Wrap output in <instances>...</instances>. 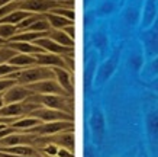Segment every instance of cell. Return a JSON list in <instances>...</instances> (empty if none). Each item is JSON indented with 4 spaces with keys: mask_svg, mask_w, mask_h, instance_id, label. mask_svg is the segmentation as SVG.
<instances>
[{
    "mask_svg": "<svg viewBox=\"0 0 158 157\" xmlns=\"http://www.w3.org/2000/svg\"><path fill=\"white\" fill-rule=\"evenodd\" d=\"M116 9V0H102L96 7L97 16H109Z\"/></svg>",
    "mask_w": 158,
    "mask_h": 157,
    "instance_id": "cb8c5ba5",
    "label": "cell"
},
{
    "mask_svg": "<svg viewBox=\"0 0 158 157\" xmlns=\"http://www.w3.org/2000/svg\"><path fill=\"white\" fill-rule=\"evenodd\" d=\"M74 129H68V131H62V133L52 135V141L51 143L57 144L58 147L68 148V150H74Z\"/></svg>",
    "mask_w": 158,
    "mask_h": 157,
    "instance_id": "2e32d148",
    "label": "cell"
},
{
    "mask_svg": "<svg viewBox=\"0 0 158 157\" xmlns=\"http://www.w3.org/2000/svg\"><path fill=\"white\" fill-rule=\"evenodd\" d=\"M9 64L18 67V68H28V67L36 66V60L31 54H20V52H18L16 55H13L9 60Z\"/></svg>",
    "mask_w": 158,
    "mask_h": 157,
    "instance_id": "d6986e66",
    "label": "cell"
},
{
    "mask_svg": "<svg viewBox=\"0 0 158 157\" xmlns=\"http://www.w3.org/2000/svg\"><path fill=\"white\" fill-rule=\"evenodd\" d=\"M147 74H148L149 77L158 76V57L149 60V63L147 64Z\"/></svg>",
    "mask_w": 158,
    "mask_h": 157,
    "instance_id": "f546056e",
    "label": "cell"
},
{
    "mask_svg": "<svg viewBox=\"0 0 158 157\" xmlns=\"http://www.w3.org/2000/svg\"><path fill=\"white\" fill-rule=\"evenodd\" d=\"M39 124H42V122L38 121L36 118L29 116V115H25V116H20V118H18L16 121H13V122L10 124V127H12L13 129H18V131L26 133V131H29V129L38 127Z\"/></svg>",
    "mask_w": 158,
    "mask_h": 157,
    "instance_id": "9a60e30c",
    "label": "cell"
},
{
    "mask_svg": "<svg viewBox=\"0 0 158 157\" xmlns=\"http://www.w3.org/2000/svg\"><path fill=\"white\" fill-rule=\"evenodd\" d=\"M52 2H60L61 3V2H70V0H52Z\"/></svg>",
    "mask_w": 158,
    "mask_h": 157,
    "instance_id": "8d00e7d4",
    "label": "cell"
},
{
    "mask_svg": "<svg viewBox=\"0 0 158 157\" xmlns=\"http://www.w3.org/2000/svg\"><path fill=\"white\" fill-rule=\"evenodd\" d=\"M139 41L142 44L145 58L151 60V58L158 57V16L149 28L141 31Z\"/></svg>",
    "mask_w": 158,
    "mask_h": 157,
    "instance_id": "3957f363",
    "label": "cell"
},
{
    "mask_svg": "<svg viewBox=\"0 0 158 157\" xmlns=\"http://www.w3.org/2000/svg\"><path fill=\"white\" fill-rule=\"evenodd\" d=\"M0 153L5 154H12V156H39L38 151L32 146L23 144V146H15V147L0 148Z\"/></svg>",
    "mask_w": 158,
    "mask_h": 157,
    "instance_id": "ffe728a7",
    "label": "cell"
},
{
    "mask_svg": "<svg viewBox=\"0 0 158 157\" xmlns=\"http://www.w3.org/2000/svg\"><path fill=\"white\" fill-rule=\"evenodd\" d=\"M103 124H105V121H103V115L102 114H94L93 119H91V125H93V129L96 131L97 134H102L103 131Z\"/></svg>",
    "mask_w": 158,
    "mask_h": 157,
    "instance_id": "f1b7e54d",
    "label": "cell"
},
{
    "mask_svg": "<svg viewBox=\"0 0 158 157\" xmlns=\"http://www.w3.org/2000/svg\"><path fill=\"white\" fill-rule=\"evenodd\" d=\"M57 157H74V153L68 148H62L60 147L58 148V153H57Z\"/></svg>",
    "mask_w": 158,
    "mask_h": 157,
    "instance_id": "836d02e7",
    "label": "cell"
},
{
    "mask_svg": "<svg viewBox=\"0 0 158 157\" xmlns=\"http://www.w3.org/2000/svg\"><path fill=\"white\" fill-rule=\"evenodd\" d=\"M12 50H15L16 52H20V54H31V55H35V54H41V52H45L42 48H39L38 45H35L34 42H7Z\"/></svg>",
    "mask_w": 158,
    "mask_h": 157,
    "instance_id": "ac0fdd59",
    "label": "cell"
},
{
    "mask_svg": "<svg viewBox=\"0 0 158 157\" xmlns=\"http://www.w3.org/2000/svg\"><path fill=\"white\" fill-rule=\"evenodd\" d=\"M123 2H125V0H122V3H123Z\"/></svg>",
    "mask_w": 158,
    "mask_h": 157,
    "instance_id": "74e56055",
    "label": "cell"
},
{
    "mask_svg": "<svg viewBox=\"0 0 158 157\" xmlns=\"http://www.w3.org/2000/svg\"><path fill=\"white\" fill-rule=\"evenodd\" d=\"M18 52L15 51V50H12V48L6 44V45H2L0 47V66L2 64H5V63H9V60L13 55H16Z\"/></svg>",
    "mask_w": 158,
    "mask_h": 157,
    "instance_id": "4316f807",
    "label": "cell"
},
{
    "mask_svg": "<svg viewBox=\"0 0 158 157\" xmlns=\"http://www.w3.org/2000/svg\"><path fill=\"white\" fill-rule=\"evenodd\" d=\"M35 45H38L39 48H42L45 52H51V54H57V55H68V54H73V50L74 48H67V47H62L60 44H57L55 41H52L48 37H44V38H39L35 41Z\"/></svg>",
    "mask_w": 158,
    "mask_h": 157,
    "instance_id": "30bf717a",
    "label": "cell"
},
{
    "mask_svg": "<svg viewBox=\"0 0 158 157\" xmlns=\"http://www.w3.org/2000/svg\"><path fill=\"white\" fill-rule=\"evenodd\" d=\"M44 18L48 20L51 29H62L65 26H70V25H74L73 20H68L65 18H61L58 15H52V13H44Z\"/></svg>",
    "mask_w": 158,
    "mask_h": 157,
    "instance_id": "7402d4cb",
    "label": "cell"
},
{
    "mask_svg": "<svg viewBox=\"0 0 158 157\" xmlns=\"http://www.w3.org/2000/svg\"><path fill=\"white\" fill-rule=\"evenodd\" d=\"M120 50H122V47L115 48V51H112V54L106 58V61L99 67V70H97V73H96L97 85H102V83H105L106 80H109L110 77H112V74L115 73L116 67H118L119 60H120Z\"/></svg>",
    "mask_w": 158,
    "mask_h": 157,
    "instance_id": "5b68a950",
    "label": "cell"
},
{
    "mask_svg": "<svg viewBox=\"0 0 158 157\" xmlns=\"http://www.w3.org/2000/svg\"><path fill=\"white\" fill-rule=\"evenodd\" d=\"M29 90L32 92V95H62V96H70L67 95L64 89L58 85L55 79H48V80H41L36 83L26 86Z\"/></svg>",
    "mask_w": 158,
    "mask_h": 157,
    "instance_id": "52a82bcc",
    "label": "cell"
},
{
    "mask_svg": "<svg viewBox=\"0 0 158 157\" xmlns=\"http://www.w3.org/2000/svg\"><path fill=\"white\" fill-rule=\"evenodd\" d=\"M9 77L15 79L19 85H23V86L32 85V83H36V81H41V80L55 79L52 68L44 67V66H32V67H28V68H22L18 73L10 74Z\"/></svg>",
    "mask_w": 158,
    "mask_h": 157,
    "instance_id": "6da1fadb",
    "label": "cell"
},
{
    "mask_svg": "<svg viewBox=\"0 0 158 157\" xmlns=\"http://www.w3.org/2000/svg\"><path fill=\"white\" fill-rule=\"evenodd\" d=\"M157 0H145L144 9H142V16H141V28L147 29L154 24V20L157 19Z\"/></svg>",
    "mask_w": 158,
    "mask_h": 157,
    "instance_id": "7c38bea8",
    "label": "cell"
},
{
    "mask_svg": "<svg viewBox=\"0 0 158 157\" xmlns=\"http://www.w3.org/2000/svg\"><path fill=\"white\" fill-rule=\"evenodd\" d=\"M35 135L34 134H28V133H15L6 135L5 138L0 140V148H6V147H15V146H23V144H28L31 146V143H34Z\"/></svg>",
    "mask_w": 158,
    "mask_h": 157,
    "instance_id": "9c48e42d",
    "label": "cell"
},
{
    "mask_svg": "<svg viewBox=\"0 0 158 157\" xmlns=\"http://www.w3.org/2000/svg\"><path fill=\"white\" fill-rule=\"evenodd\" d=\"M68 129H74L73 121H52V122H42L26 133L41 135V137H52V135H57V134L62 133V131H68Z\"/></svg>",
    "mask_w": 158,
    "mask_h": 157,
    "instance_id": "277c9868",
    "label": "cell"
},
{
    "mask_svg": "<svg viewBox=\"0 0 158 157\" xmlns=\"http://www.w3.org/2000/svg\"><path fill=\"white\" fill-rule=\"evenodd\" d=\"M48 13H52V15H58V16H61V18H65V19L68 20H76V12H74V9H71V7H55V9H52L51 12H48Z\"/></svg>",
    "mask_w": 158,
    "mask_h": 157,
    "instance_id": "484cf974",
    "label": "cell"
},
{
    "mask_svg": "<svg viewBox=\"0 0 158 157\" xmlns=\"http://www.w3.org/2000/svg\"><path fill=\"white\" fill-rule=\"evenodd\" d=\"M34 57H35V60H36V66L49 67V68L60 67V68H67L68 70L67 64H65V60H64V57H61V55L51 54V52H41V54H35Z\"/></svg>",
    "mask_w": 158,
    "mask_h": 157,
    "instance_id": "8fae6325",
    "label": "cell"
},
{
    "mask_svg": "<svg viewBox=\"0 0 158 157\" xmlns=\"http://www.w3.org/2000/svg\"><path fill=\"white\" fill-rule=\"evenodd\" d=\"M147 133L151 140H158V106L151 109L147 115Z\"/></svg>",
    "mask_w": 158,
    "mask_h": 157,
    "instance_id": "e0dca14e",
    "label": "cell"
},
{
    "mask_svg": "<svg viewBox=\"0 0 158 157\" xmlns=\"http://www.w3.org/2000/svg\"><path fill=\"white\" fill-rule=\"evenodd\" d=\"M62 31L67 33L68 37L71 39L76 38V28H74V25H70V26H65V28H62Z\"/></svg>",
    "mask_w": 158,
    "mask_h": 157,
    "instance_id": "e575fe53",
    "label": "cell"
},
{
    "mask_svg": "<svg viewBox=\"0 0 158 157\" xmlns=\"http://www.w3.org/2000/svg\"><path fill=\"white\" fill-rule=\"evenodd\" d=\"M29 116H34L41 122H52V121H73V115L58 109H51L38 105L34 111H31Z\"/></svg>",
    "mask_w": 158,
    "mask_h": 157,
    "instance_id": "8992f818",
    "label": "cell"
},
{
    "mask_svg": "<svg viewBox=\"0 0 158 157\" xmlns=\"http://www.w3.org/2000/svg\"><path fill=\"white\" fill-rule=\"evenodd\" d=\"M19 70H22V68H18V67L12 66V64H9V63H5V64H2V66H0V79H3V77H9L10 74L18 73Z\"/></svg>",
    "mask_w": 158,
    "mask_h": 157,
    "instance_id": "83f0119b",
    "label": "cell"
},
{
    "mask_svg": "<svg viewBox=\"0 0 158 157\" xmlns=\"http://www.w3.org/2000/svg\"><path fill=\"white\" fill-rule=\"evenodd\" d=\"M144 55H141V54H134L132 57H131V64H134L135 68H141L142 64H144Z\"/></svg>",
    "mask_w": 158,
    "mask_h": 157,
    "instance_id": "1f68e13d",
    "label": "cell"
},
{
    "mask_svg": "<svg viewBox=\"0 0 158 157\" xmlns=\"http://www.w3.org/2000/svg\"><path fill=\"white\" fill-rule=\"evenodd\" d=\"M141 16H142V12H139V9H136L135 6H131L123 12L125 22L131 26H136L138 22H141Z\"/></svg>",
    "mask_w": 158,
    "mask_h": 157,
    "instance_id": "603a6c76",
    "label": "cell"
},
{
    "mask_svg": "<svg viewBox=\"0 0 158 157\" xmlns=\"http://www.w3.org/2000/svg\"><path fill=\"white\" fill-rule=\"evenodd\" d=\"M5 105V102H3V93H0V108Z\"/></svg>",
    "mask_w": 158,
    "mask_h": 157,
    "instance_id": "d590c367",
    "label": "cell"
},
{
    "mask_svg": "<svg viewBox=\"0 0 158 157\" xmlns=\"http://www.w3.org/2000/svg\"><path fill=\"white\" fill-rule=\"evenodd\" d=\"M58 146L54 143H48L47 146H45V148H44V153H47L48 156H55L57 157V153H58Z\"/></svg>",
    "mask_w": 158,
    "mask_h": 157,
    "instance_id": "d6a6232c",
    "label": "cell"
},
{
    "mask_svg": "<svg viewBox=\"0 0 158 157\" xmlns=\"http://www.w3.org/2000/svg\"><path fill=\"white\" fill-rule=\"evenodd\" d=\"M19 32L18 31V26L16 25H0V38L3 41H9L12 37H15L16 33Z\"/></svg>",
    "mask_w": 158,
    "mask_h": 157,
    "instance_id": "d4e9b609",
    "label": "cell"
},
{
    "mask_svg": "<svg viewBox=\"0 0 158 157\" xmlns=\"http://www.w3.org/2000/svg\"><path fill=\"white\" fill-rule=\"evenodd\" d=\"M48 38H51L52 41H55V42L62 45V47L74 48V39L70 38L62 29H51L48 32Z\"/></svg>",
    "mask_w": 158,
    "mask_h": 157,
    "instance_id": "44dd1931",
    "label": "cell"
},
{
    "mask_svg": "<svg viewBox=\"0 0 158 157\" xmlns=\"http://www.w3.org/2000/svg\"><path fill=\"white\" fill-rule=\"evenodd\" d=\"M31 96H32V92L29 90L26 86L18 83V85L12 86L10 89H7V90L3 93V102H5V105L20 103V102L28 100Z\"/></svg>",
    "mask_w": 158,
    "mask_h": 157,
    "instance_id": "ba28073f",
    "label": "cell"
},
{
    "mask_svg": "<svg viewBox=\"0 0 158 157\" xmlns=\"http://www.w3.org/2000/svg\"><path fill=\"white\" fill-rule=\"evenodd\" d=\"M52 72H54V77H55V80L58 81V85L64 89V92H65L67 95L73 96V93H74V87H73V81H71V74H70V70H67V68H60V67H55V68H52Z\"/></svg>",
    "mask_w": 158,
    "mask_h": 157,
    "instance_id": "4fadbf2b",
    "label": "cell"
},
{
    "mask_svg": "<svg viewBox=\"0 0 158 157\" xmlns=\"http://www.w3.org/2000/svg\"><path fill=\"white\" fill-rule=\"evenodd\" d=\"M15 85H18V81L15 80V79H10V77L0 79V93H5L7 89H10V87Z\"/></svg>",
    "mask_w": 158,
    "mask_h": 157,
    "instance_id": "4dcf8cb0",
    "label": "cell"
},
{
    "mask_svg": "<svg viewBox=\"0 0 158 157\" xmlns=\"http://www.w3.org/2000/svg\"><path fill=\"white\" fill-rule=\"evenodd\" d=\"M91 44L93 48L99 51V54H105L109 50V37L103 29H97L91 35Z\"/></svg>",
    "mask_w": 158,
    "mask_h": 157,
    "instance_id": "5bb4252c",
    "label": "cell"
},
{
    "mask_svg": "<svg viewBox=\"0 0 158 157\" xmlns=\"http://www.w3.org/2000/svg\"><path fill=\"white\" fill-rule=\"evenodd\" d=\"M71 96H62V95H32L29 98V102L36 105H41V106H45V108H51V109H58L62 111V112H67V114H71V100H70Z\"/></svg>",
    "mask_w": 158,
    "mask_h": 157,
    "instance_id": "7a4b0ae2",
    "label": "cell"
}]
</instances>
